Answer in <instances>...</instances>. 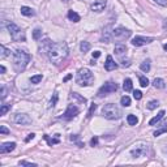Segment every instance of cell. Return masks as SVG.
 Masks as SVG:
<instances>
[{
  "label": "cell",
  "instance_id": "4dcf8cb0",
  "mask_svg": "<svg viewBox=\"0 0 167 167\" xmlns=\"http://www.w3.org/2000/svg\"><path fill=\"white\" fill-rule=\"evenodd\" d=\"M140 85L142 86V88H146V86L149 85V80L146 78L145 76H140Z\"/></svg>",
  "mask_w": 167,
  "mask_h": 167
},
{
  "label": "cell",
  "instance_id": "44dd1931",
  "mask_svg": "<svg viewBox=\"0 0 167 167\" xmlns=\"http://www.w3.org/2000/svg\"><path fill=\"white\" fill-rule=\"evenodd\" d=\"M68 18L71 20V21H73V22H78V21H80L78 13H76L74 11H69V12H68Z\"/></svg>",
  "mask_w": 167,
  "mask_h": 167
},
{
  "label": "cell",
  "instance_id": "1f68e13d",
  "mask_svg": "<svg viewBox=\"0 0 167 167\" xmlns=\"http://www.w3.org/2000/svg\"><path fill=\"white\" fill-rule=\"evenodd\" d=\"M41 37H42V30L41 29H35V30L33 31V38L35 39V41H38Z\"/></svg>",
  "mask_w": 167,
  "mask_h": 167
},
{
  "label": "cell",
  "instance_id": "e575fe53",
  "mask_svg": "<svg viewBox=\"0 0 167 167\" xmlns=\"http://www.w3.org/2000/svg\"><path fill=\"white\" fill-rule=\"evenodd\" d=\"M95 108H97V104L93 103L90 106V110H89V112H88V115H86V116H88V118H91V115H93V112L95 111Z\"/></svg>",
  "mask_w": 167,
  "mask_h": 167
},
{
  "label": "cell",
  "instance_id": "f546056e",
  "mask_svg": "<svg viewBox=\"0 0 167 167\" xmlns=\"http://www.w3.org/2000/svg\"><path fill=\"white\" fill-rule=\"evenodd\" d=\"M158 106H159V102L158 101H150L146 107H148L149 110H154V108H157Z\"/></svg>",
  "mask_w": 167,
  "mask_h": 167
},
{
  "label": "cell",
  "instance_id": "5b68a950",
  "mask_svg": "<svg viewBox=\"0 0 167 167\" xmlns=\"http://www.w3.org/2000/svg\"><path fill=\"white\" fill-rule=\"evenodd\" d=\"M7 29H8L9 34H11V38L13 39L14 42H25L26 37H25V33L17 26L13 22H8L7 24Z\"/></svg>",
  "mask_w": 167,
  "mask_h": 167
},
{
  "label": "cell",
  "instance_id": "f6af8a7d",
  "mask_svg": "<svg viewBox=\"0 0 167 167\" xmlns=\"http://www.w3.org/2000/svg\"><path fill=\"white\" fill-rule=\"evenodd\" d=\"M0 72H1V73H5V67H4V65H0Z\"/></svg>",
  "mask_w": 167,
  "mask_h": 167
},
{
  "label": "cell",
  "instance_id": "277c9868",
  "mask_svg": "<svg viewBox=\"0 0 167 167\" xmlns=\"http://www.w3.org/2000/svg\"><path fill=\"white\" fill-rule=\"evenodd\" d=\"M94 81V76L93 73H91L90 69L88 68H81L78 69V72H77V76H76V82L77 85L80 86H89L91 85Z\"/></svg>",
  "mask_w": 167,
  "mask_h": 167
},
{
  "label": "cell",
  "instance_id": "ab89813d",
  "mask_svg": "<svg viewBox=\"0 0 167 167\" xmlns=\"http://www.w3.org/2000/svg\"><path fill=\"white\" fill-rule=\"evenodd\" d=\"M154 3H157V4H159V5H162V7H166L167 5V0H153Z\"/></svg>",
  "mask_w": 167,
  "mask_h": 167
},
{
  "label": "cell",
  "instance_id": "7402d4cb",
  "mask_svg": "<svg viewBox=\"0 0 167 167\" xmlns=\"http://www.w3.org/2000/svg\"><path fill=\"white\" fill-rule=\"evenodd\" d=\"M127 121H128L129 125H136V124L138 123V119L136 118V115H132V114H129V115L127 116Z\"/></svg>",
  "mask_w": 167,
  "mask_h": 167
},
{
  "label": "cell",
  "instance_id": "f1b7e54d",
  "mask_svg": "<svg viewBox=\"0 0 167 167\" xmlns=\"http://www.w3.org/2000/svg\"><path fill=\"white\" fill-rule=\"evenodd\" d=\"M42 78H43V76H42V74H37V76L31 77L30 81H31V84H39V82L42 81Z\"/></svg>",
  "mask_w": 167,
  "mask_h": 167
},
{
  "label": "cell",
  "instance_id": "4fadbf2b",
  "mask_svg": "<svg viewBox=\"0 0 167 167\" xmlns=\"http://www.w3.org/2000/svg\"><path fill=\"white\" fill-rule=\"evenodd\" d=\"M16 148V142H4L3 145L0 146V153L5 154V153H11V151L14 150Z\"/></svg>",
  "mask_w": 167,
  "mask_h": 167
},
{
  "label": "cell",
  "instance_id": "6da1fadb",
  "mask_svg": "<svg viewBox=\"0 0 167 167\" xmlns=\"http://www.w3.org/2000/svg\"><path fill=\"white\" fill-rule=\"evenodd\" d=\"M69 54L68 50V44L65 42H58V43H52L51 47H50L48 52H47V56H48L50 61L55 65L63 63L67 59Z\"/></svg>",
  "mask_w": 167,
  "mask_h": 167
},
{
  "label": "cell",
  "instance_id": "7dc6e473",
  "mask_svg": "<svg viewBox=\"0 0 167 167\" xmlns=\"http://www.w3.org/2000/svg\"><path fill=\"white\" fill-rule=\"evenodd\" d=\"M163 48H164V50H166V51H167V43H166V44H164V46H163Z\"/></svg>",
  "mask_w": 167,
  "mask_h": 167
},
{
  "label": "cell",
  "instance_id": "ba28073f",
  "mask_svg": "<svg viewBox=\"0 0 167 167\" xmlns=\"http://www.w3.org/2000/svg\"><path fill=\"white\" fill-rule=\"evenodd\" d=\"M78 114H80V108H78V107L74 106V104H69V106L67 107L65 112H64L63 116H61V119H64V120H71V119L76 118Z\"/></svg>",
  "mask_w": 167,
  "mask_h": 167
},
{
  "label": "cell",
  "instance_id": "b9f144b4",
  "mask_svg": "<svg viewBox=\"0 0 167 167\" xmlns=\"http://www.w3.org/2000/svg\"><path fill=\"white\" fill-rule=\"evenodd\" d=\"M97 144H98V137H93V138H91V141H90V145L91 146H95Z\"/></svg>",
  "mask_w": 167,
  "mask_h": 167
},
{
  "label": "cell",
  "instance_id": "8992f818",
  "mask_svg": "<svg viewBox=\"0 0 167 167\" xmlns=\"http://www.w3.org/2000/svg\"><path fill=\"white\" fill-rule=\"evenodd\" d=\"M116 90H118V85L112 81H108L98 90V97L102 98V97L107 95V94H110V93H114V91H116Z\"/></svg>",
  "mask_w": 167,
  "mask_h": 167
},
{
  "label": "cell",
  "instance_id": "cb8c5ba5",
  "mask_svg": "<svg viewBox=\"0 0 167 167\" xmlns=\"http://www.w3.org/2000/svg\"><path fill=\"white\" fill-rule=\"evenodd\" d=\"M80 50H81V52H84V54H86V52L90 50V43L89 42H81V44H80Z\"/></svg>",
  "mask_w": 167,
  "mask_h": 167
},
{
  "label": "cell",
  "instance_id": "7bdbcfd3",
  "mask_svg": "<svg viewBox=\"0 0 167 167\" xmlns=\"http://www.w3.org/2000/svg\"><path fill=\"white\" fill-rule=\"evenodd\" d=\"M7 97V90H5V86H1V99H4Z\"/></svg>",
  "mask_w": 167,
  "mask_h": 167
},
{
  "label": "cell",
  "instance_id": "ffe728a7",
  "mask_svg": "<svg viewBox=\"0 0 167 167\" xmlns=\"http://www.w3.org/2000/svg\"><path fill=\"white\" fill-rule=\"evenodd\" d=\"M43 138L47 141V144H48L50 146H52V145H55V144H59V142H60V140H59V137H56V138H50V137L47 136V134H44Z\"/></svg>",
  "mask_w": 167,
  "mask_h": 167
},
{
  "label": "cell",
  "instance_id": "e0dca14e",
  "mask_svg": "<svg viewBox=\"0 0 167 167\" xmlns=\"http://www.w3.org/2000/svg\"><path fill=\"white\" fill-rule=\"evenodd\" d=\"M21 14H24V16H27V17H31L35 14V12H34L33 8H30V7H21Z\"/></svg>",
  "mask_w": 167,
  "mask_h": 167
},
{
  "label": "cell",
  "instance_id": "4316f807",
  "mask_svg": "<svg viewBox=\"0 0 167 167\" xmlns=\"http://www.w3.org/2000/svg\"><path fill=\"white\" fill-rule=\"evenodd\" d=\"M11 110V104H1V108H0V115L4 116L7 112Z\"/></svg>",
  "mask_w": 167,
  "mask_h": 167
},
{
  "label": "cell",
  "instance_id": "603a6c76",
  "mask_svg": "<svg viewBox=\"0 0 167 167\" xmlns=\"http://www.w3.org/2000/svg\"><path fill=\"white\" fill-rule=\"evenodd\" d=\"M140 68H141V71L142 72H146V73H148L149 71H150V60H145V61H142V63H141V65H140Z\"/></svg>",
  "mask_w": 167,
  "mask_h": 167
},
{
  "label": "cell",
  "instance_id": "d4e9b609",
  "mask_svg": "<svg viewBox=\"0 0 167 167\" xmlns=\"http://www.w3.org/2000/svg\"><path fill=\"white\" fill-rule=\"evenodd\" d=\"M123 89L125 91H131L132 90V80L131 78H125L123 84Z\"/></svg>",
  "mask_w": 167,
  "mask_h": 167
},
{
  "label": "cell",
  "instance_id": "bcb514c9",
  "mask_svg": "<svg viewBox=\"0 0 167 167\" xmlns=\"http://www.w3.org/2000/svg\"><path fill=\"white\" fill-rule=\"evenodd\" d=\"M71 78H72V74H68V76H67L63 80V81H64V82H67V81H68V80H71Z\"/></svg>",
  "mask_w": 167,
  "mask_h": 167
},
{
  "label": "cell",
  "instance_id": "8fae6325",
  "mask_svg": "<svg viewBox=\"0 0 167 167\" xmlns=\"http://www.w3.org/2000/svg\"><path fill=\"white\" fill-rule=\"evenodd\" d=\"M107 5V0H97L90 5V9L93 12H102Z\"/></svg>",
  "mask_w": 167,
  "mask_h": 167
},
{
  "label": "cell",
  "instance_id": "484cf974",
  "mask_svg": "<svg viewBox=\"0 0 167 167\" xmlns=\"http://www.w3.org/2000/svg\"><path fill=\"white\" fill-rule=\"evenodd\" d=\"M0 51H1V54H0V58H1V59L7 58V56L11 54V51H9L8 48H5V46H3V44L0 46Z\"/></svg>",
  "mask_w": 167,
  "mask_h": 167
},
{
  "label": "cell",
  "instance_id": "d6a6232c",
  "mask_svg": "<svg viewBox=\"0 0 167 167\" xmlns=\"http://www.w3.org/2000/svg\"><path fill=\"white\" fill-rule=\"evenodd\" d=\"M71 140H72V141H74V142H76L77 145L80 146V148H82V146H84V144L80 142V141H78V136H77V134H74V136L72 134V136H71Z\"/></svg>",
  "mask_w": 167,
  "mask_h": 167
},
{
  "label": "cell",
  "instance_id": "8d00e7d4",
  "mask_svg": "<svg viewBox=\"0 0 167 167\" xmlns=\"http://www.w3.org/2000/svg\"><path fill=\"white\" fill-rule=\"evenodd\" d=\"M56 102H58V94L55 93L54 97H52V99H51V102H50V107H54L55 104H56Z\"/></svg>",
  "mask_w": 167,
  "mask_h": 167
},
{
  "label": "cell",
  "instance_id": "9a60e30c",
  "mask_svg": "<svg viewBox=\"0 0 167 167\" xmlns=\"http://www.w3.org/2000/svg\"><path fill=\"white\" fill-rule=\"evenodd\" d=\"M114 52H115V55L118 56V58H120V59H123V55H125V52H127V47H125V44H116L115 46V50H114Z\"/></svg>",
  "mask_w": 167,
  "mask_h": 167
},
{
  "label": "cell",
  "instance_id": "7c38bea8",
  "mask_svg": "<svg viewBox=\"0 0 167 167\" xmlns=\"http://www.w3.org/2000/svg\"><path fill=\"white\" fill-rule=\"evenodd\" d=\"M145 153H146L145 145H138V146H136L134 149H132V150H131V154H132V157H133V158H138V157H142Z\"/></svg>",
  "mask_w": 167,
  "mask_h": 167
},
{
  "label": "cell",
  "instance_id": "83f0119b",
  "mask_svg": "<svg viewBox=\"0 0 167 167\" xmlns=\"http://www.w3.org/2000/svg\"><path fill=\"white\" fill-rule=\"evenodd\" d=\"M121 104H123L124 107H129L131 106V98H129L128 95H124V97H121Z\"/></svg>",
  "mask_w": 167,
  "mask_h": 167
},
{
  "label": "cell",
  "instance_id": "5bb4252c",
  "mask_svg": "<svg viewBox=\"0 0 167 167\" xmlns=\"http://www.w3.org/2000/svg\"><path fill=\"white\" fill-rule=\"evenodd\" d=\"M116 67H118V64L114 61L112 56H111V55H108V56H107V59H106V63H104V69H106V71H114Z\"/></svg>",
  "mask_w": 167,
  "mask_h": 167
},
{
  "label": "cell",
  "instance_id": "7a4b0ae2",
  "mask_svg": "<svg viewBox=\"0 0 167 167\" xmlns=\"http://www.w3.org/2000/svg\"><path fill=\"white\" fill-rule=\"evenodd\" d=\"M30 55L25 52L24 50H16L13 54V64L16 67L17 71H22L25 69V67L27 65V63L30 61Z\"/></svg>",
  "mask_w": 167,
  "mask_h": 167
},
{
  "label": "cell",
  "instance_id": "f35d334b",
  "mask_svg": "<svg viewBox=\"0 0 167 167\" xmlns=\"http://www.w3.org/2000/svg\"><path fill=\"white\" fill-rule=\"evenodd\" d=\"M18 164H20V166H37L35 163H31V162H26V161H21Z\"/></svg>",
  "mask_w": 167,
  "mask_h": 167
},
{
  "label": "cell",
  "instance_id": "ee69618b",
  "mask_svg": "<svg viewBox=\"0 0 167 167\" xmlns=\"http://www.w3.org/2000/svg\"><path fill=\"white\" fill-rule=\"evenodd\" d=\"M101 56V51H94L93 52V59H97Z\"/></svg>",
  "mask_w": 167,
  "mask_h": 167
},
{
  "label": "cell",
  "instance_id": "74e56055",
  "mask_svg": "<svg viewBox=\"0 0 167 167\" xmlns=\"http://www.w3.org/2000/svg\"><path fill=\"white\" fill-rule=\"evenodd\" d=\"M0 133H1V134H8L9 133V129L7 128L5 125H1V127H0Z\"/></svg>",
  "mask_w": 167,
  "mask_h": 167
},
{
  "label": "cell",
  "instance_id": "d6986e66",
  "mask_svg": "<svg viewBox=\"0 0 167 167\" xmlns=\"http://www.w3.org/2000/svg\"><path fill=\"white\" fill-rule=\"evenodd\" d=\"M153 86L155 89H163L164 86H166V84H164V80L163 78H154L153 80Z\"/></svg>",
  "mask_w": 167,
  "mask_h": 167
},
{
  "label": "cell",
  "instance_id": "60d3db41",
  "mask_svg": "<svg viewBox=\"0 0 167 167\" xmlns=\"http://www.w3.org/2000/svg\"><path fill=\"white\" fill-rule=\"evenodd\" d=\"M34 137H35V134H34V133L27 134V137H26V138H25V142H29V141H30V140H33Z\"/></svg>",
  "mask_w": 167,
  "mask_h": 167
},
{
  "label": "cell",
  "instance_id": "d590c367",
  "mask_svg": "<svg viewBox=\"0 0 167 167\" xmlns=\"http://www.w3.org/2000/svg\"><path fill=\"white\" fill-rule=\"evenodd\" d=\"M167 132V127H163V128H161V129H158V131H155L154 132V136H159V134H162V133H166Z\"/></svg>",
  "mask_w": 167,
  "mask_h": 167
},
{
  "label": "cell",
  "instance_id": "3957f363",
  "mask_svg": "<svg viewBox=\"0 0 167 167\" xmlns=\"http://www.w3.org/2000/svg\"><path fill=\"white\" fill-rule=\"evenodd\" d=\"M102 115L106 119H108V120H118V119L121 118L123 112H121V110L119 108L116 104L108 103V104H104L103 106V108H102Z\"/></svg>",
  "mask_w": 167,
  "mask_h": 167
},
{
  "label": "cell",
  "instance_id": "2e32d148",
  "mask_svg": "<svg viewBox=\"0 0 167 167\" xmlns=\"http://www.w3.org/2000/svg\"><path fill=\"white\" fill-rule=\"evenodd\" d=\"M51 44H52V42L50 41V39H44V41H42V43H41V46H39V51H43V54H47L48 52V50H50V47H51Z\"/></svg>",
  "mask_w": 167,
  "mask_h": 167
},
{
  "label": "cell",
  "instance_id": "ac0fdd59",
  "mask_svg": "<svg viewBox=\"0 0 167 167\" xmlns=\"http://www.w3.org/2000/svg\"><path fill=\"white\" fill-rule=\"evenodd\" d=\"M164 114H166V112H164L163 110H162V111H159V112H158V115H157V116H154V118L151 119L150 121H149V125H155L157 123H159V121H161V119L164 116Z\"/></svg>",
  "mask_w": 167,
  "mask_h": 167
},
{
  "label": "cell",
  "instance_id": "52a82bcc",
  "mask_svg": "<svg viewBox=\"0 0 167 167\" xmlns=\"http://www.w3.org/2000/svg\"><path fill=\"white\" fill-rule=\"evenodd\" d=\"M129 37H131V31L128 29H125V27L119 26L112 29V38L119 39V41H124V39L129 38Z\"/></svg>",
  "mask_w": 167,
  "mask_h": 167
},
{
  "label": "cell",
  "instance_id": "30bf717a",
  "mask_svg": "<svg viewBox=\"0 0 167 167\" xmlns=\"http://www.w3.org/2000/svg\"><path fill=\"white\" fill-rule=\"evenodd\" d=\"M154 41V38H151V37H134L133 39H132V44L136 47H141V46H145V44L148 43H151V42Z\"/></svg>",
  "mask_w": 167,
  "mask_h": 167
},
{
  "label": "cell",
  "instance_id": "836d02e7",
  "mask_svg": "<svg viewBox=\"0 0 167 167\" xmlns=\"http://www.w3.org/2000/svg\"><path fill=\"white\" fill-rule=\"evenodd\" d=\"M133 97H134V99L140 101V99L142 98V93H141L140 90H134V91H133Z\"/></svg>",
  "mask_w": 167,
  "mask_h": 167
},
{
  "label": "cell",
  "instance_id": "9c48e42d",
  "mask_svg": "<svg viewBox=\"0 0 167 167\" xmlns=\"http://www.w3.org/2000/svg\"><path fill=\"white\" fill-rule=\"evenodd\" d=\"M13 121L17 124H21V125H27V124H31V118L26 114H14Z\"/></svg>",
  "mask_w": 167,
  "mask_h": 167
}]
</instances>
